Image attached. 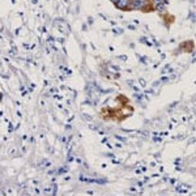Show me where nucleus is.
<instances>
[{"mask_svg": "<svg viewBox=\"0 0 196 196\" xmlns=\"http://www.w3.org/2000/svg\"><path fill=\"white\" fill-rule=\"evenodd\" d=\"M131 4V8L132 9H141L146 5V0H134Z\"/></svg>", "mask_w": 196, "mask_h": 196, "instance_id": "f257e3e1", "label": "nucleus"}, {"mask_svg": "<svg viewBox=\"0 0 196 196\" xmlns=\"http://www.w3.org/2000/svg\"><path fill=\"white\" fill-rule=\"evenodd\" d=\"M130 3H131L130 0H118L115 4H117L119 8H127V5H128Z\"/></svg>", "mask_w": 196, "mask_h": 196, "instance_id": "f03ea898", "label": "nucleus"}, {"mask_svg": "<svg viewBox=\"0 0 196 196\" xmlns=\"http://www.w3.org/2000/svg\"><path fill=\"white\" fill-rule=\"evenodd\" d=\"M154 4L158 5V4H166V3H165V0H154Z\"/></svg>", "mask_w": 196, "mask_h": 196, "instance_id": "7ed1b4c3", "label": "nucleus"}, {"mask_svg": "<svg viewBox=\"0 0 196 196\" xmlns=\"http://www.w3.org/2000/svg\"><path fill=\"white\" fill-rule=\"evenodd\" d=\"M117 139L120 140V141H125V139H123V137H120V136H117Z\"/></svg>", "mask_w": 196, "mask_h": 196, "instance_id": "20e7f679", "label": "nucleus"}, {"mask_svg": "<svg viewBox=\"0 0 196 196\" xmlns=\"http://www.w3.org/2000/svg\"><path fill=\"white\" fill-rule=\"evenodd\" d=\"M111 1H114V3H117V1H118V0H111Z\"/></svg>", "mask_w": 196, "mask_h": 196, "instance_id": "39448f33", "label": "nucleus"}]
</instances>
